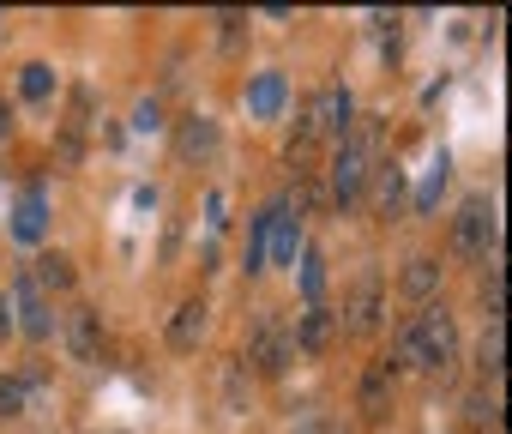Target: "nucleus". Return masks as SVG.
<instances>
[{
    "label": "nucleus",
    "mask_w": 512,
    "mask_h": 434,
    "mask_svg": "<svg viewBox=\"0 0 512 434\" xmlns=\"http://www.w3.org/2000/svg\"><path fill=\"white\" fill-rule=\"evenodd\" d=\"M452 350H458L452 314H446V308H422V314L398 332V362H392V368H446Z\"/></svg>",
    "instance_id": "f257e3e1"
},
{
    "label": "nucleus",
    "mask_w": 512,
    "mask_h": 434,
    "mask_svg": "<svg viewBox=\"0 0 512 434\" xmlns=\"http://www.w3.org/2000/svg\"><path fill=\"white\" fill-rule=\"evenodd\" d=\"M344 121H350V97L344 91H320L302 115H296V139H290V157H308V145L320 139V133H344Z\"/></svg>",
    "instance_id": "f03ea898"
},
{
    "label": "nucleus",
    "mask_w": 512,
    "mask_h": 434,
    "mask_svg": "<svg viewBox=\"0 0 512 434\" xmlns=\"http://www.w3.org/2000/svg\"><path fill=\"white\" fill-rule=\"evenodd\" d=\"M368 133H350L344 145H338V157H332V199L338 205H356L362 199V187H368Z\"/></svg>",
    "instance_id": "7ed1b4c3"
},
{
    "label": "nucleus",
    "mask_w": 512,
    "mask_h": 434,
    "mask_svg": "<svg viewBox=\"0 0 512 434\" xmlns=\"http://www.w3.org/2000/svg\"><path fill=\"white\" fill-rule=\"evenodd\" d=\"M247 362H253V374H284V368L296 362L290 332H284L278 320H260V326H253V338H247Z\"/></svg>",
    "instance_id": "20e7f679"
},
{
    "label": "nucleus",
    "mask_w": 512,
    "mask_h": 434,
    "mask_svg": "<svg viewBox=\"0 0 512 434\" xmlns=\"http://www.w3.org/2000/svg\"><path fill=\"white\" fill-rule=\"evenodd\" d=\"M452 242H458V254H470V260H482V254L494 248V211H488V199H470V205L458 211Z\"/></svg>",
    "instance_id": "39448f33"
},
{
    "label": "nucleus",
    "mask_w": 512,
    "mask_h": 434,
    "mask_svg": "<svg viewBox=\"0 0 512 434\" xmlns=\"http://www.w3.org/2000/svg\"><path fill=\"white\" fill-rule=\"evenodd\" d=\"M67 350H73V362H97L103 356V314L97 308H73L67 314Z\"/></svg>",
    "instance_id": "423d86ee"
},
{
    "label": "nucleus",
    "mask_w": 512,
    "mask_h": 434,
    "mask_svg": "<svg viewBox=\"0 0 512 434\" xmlns=\"http://www.w3.org/2000/svg\"><path fill=\"white\" fill-rule=\"evenodd\" d=\"M7 308H19V326H25V338H49V326H55V320H49V302H43V290L31 284V272L13 284V302H7Z\"/></svg>",
    "instance_id": "0eeeda50"
},
{
    "label": "nucleus",
    "mask_w": 512,
    "mask_h": 434,
    "mask_svg": "<svg viewBox=\"0 0 512 434\" xmlns=\"http://www.w3.org/2000/svg\"><path fill=\"white\" fill-rule=\"evenodd\" d=\"M392 386H398V368L392 362H374L368 374H362V392H356V404H362V416H386L392 410Z\"/></svg>",
    "instance_id": "6e6552de"
},
{
    "label": "nucleus",
    "mask_w": 512,
    "mask_h": 434,
    "mask_svg": "<svg viewBox=\"0 0 512 434\" xmlns=\"http://www.w3.org/2000/svg\"><path fill=\"white\" fill-rule=\"evenodd\" d=\"M175 145H181V157H187V163L217 157V121H211V115H187V121L175 127Z\"/></svg>",
    "instance_id": "1a4fd4ad"
},
{
    "label": "nucleus",
    "mask_w": 512,
    "mask_h": 434,
    "mask_svg": "<svg viewBox=\"0 0 512 434\" xmlns=\"http://www.w3.org/2000/svg\"><path fill=\"white\" fill-rule=\"evenodd\" d=\"M284 103H290V85H284V73H260V79L247 85V115L272 121V115H284Z\"/></svg>",
    "instance_id": "9d476101"
},
{
    "label": "nucleus",
    "mask_w": 512,
    "mask_h": 434,
    "mask_svg": "<svg viewBox=\"0 0 512 434\" xmlns=\"http://www.w3.org/2000/svg\"><path fill=\"white\" fill-rule=\"evenodd\" d=\"M205 314H211V308H205L199 296H187V302L175 308V320H169V344H175V350H193V344L205 338Z\"/></svg>",
    "instance_id": "9b49d317"
},
{
    "label": "nucleus",
    "mask_w": 512,
    "mask_h": 434,
    "mask_svg": "<svg viewBox=\"0 0 512 434\" xmlns=\"http://www.w3.org/2000/svg\"><path fill=\"white\" fill-rule=\"evenodd\" d=\"M290 344H296L302 356H320V350L332 344V314H326V308H308V314L296 320V332H290Z\"/></svg>",
    "instance_id": "f8f14e48"
},
{
    "label": "nucleus",
    "mask_w": 512,
    "mask_h": 434,
    "mask_svg": "<svg viewBox=\"0 0 512 434\" xmlns=\"http://www.w3.org/2000/svg\"><path fill=\"white\" fill-rule=\"evenodd\" d=\"M344 314H350V332H374L380 326V278H362Z\"/></svg>",
    "instance_id": "ddd939ff"
},
{
    "label": "nucleus",
    "mask_w": 512,
    "mask_h": 434,
    "mask_svg": "<svg viewBox=\"0 0 512 434\" xmlns=\"http://www.w3.org/2000/svg\"><path fill=\"white\" fill-rule=\"evenodd\" d=\"M43 230H49V205H43V193H25L19 217H13V236L19 242H43Z\"/></svg>",
    "instance_id": "4468645a"
},
{
    "label": "nucleus",
    "mask_w": 512,
    "mask_h": 434,
    "mask_svg": "<svg viewBox=\"0 0 512 434\" xmlns=\"http://www.w3.org/2000/svg\"><path fill=\"white\" fill-rule=\"evenodd\" d=\"M398 290H404L410 302H428V296L440 290V260H410L404 278H398Z\"/></svg>",
    "instance_id": "2eb2a0df"
},
{
    "label": "nucleus",
    "mask_w": 512,
    "mask_h": 434,
    "mask_svg": "<svg viewBox=\"0 0 512 434\" xmlns=\"http://www.w3.org/2000/svg\"><path fill=\"white\" fill-rule=\"evenodd\" d=\"M31 284H37V290H55V296H61V290H73V260H67V254H37Z\"/></svg>",
    "instance_id": "dca6fc26"
},
{
    "label": "nucleus",
    "mask_w": 512,
    "mask_h": 434,
    "mask_svg": "<svg viewBox=\"0 0 512 434\" xmlns=\"http://www.w3.org/2000/svg\"><path fill=\"white\" fill-rule=\"evenodd\" d=\"M19 97H25V103H43V97H55V67H49V61H31V67L19 73Z\"/></svg>",
    "instance_id": "f3484780"
},
{
    "label": "nucleus",
    "mask_w": 512,
    "mask_h": 434,
    "mask_svg": "<svg viewBox=\"0 0 512 434\" xmlns=\"http://www.w3.org/2000/svg\"><path fill=\"white\" fill-rule=\"evenodd\" d=\"M31 398V380L25 374H0V416H19Z\"/></svg>",
    "instance_id": "a211bd4d"
},
{
    "label": "nucleus",
    "mask_w": 512,
    "mask_h": 434,
    "mask_svg": "<svg viewBox=\"0 0 512 434\" xmlns=\"http://www.w3.org/2000/svg\"><path fill=\"white\" fill-rule=\"evenodd\" d=\"M302 290H308V308H326V260L320 254L302 260Z\"/></svg>",
    "instance_id": "6ab92c4d"
},
{
    "label": "nucleus",
    "mask_w": 512,
    "mask_h": 434,
    "mask_svg": "<svg viewBox=\"0 0 512 434\" xmlns=\"http://www.w3.org/2000/svg\"><path fill=\"white\" fill-rule=\"evenodd\" d=\"M133 127H139V133H157V127H163V103H157V97H145V103L133 109Z\"/></svg>",
    "instance_id": "aec40b11"
},
{
    "label": "nucleus",
    "mask_w": 512,
    "mask_h": 434,
    "mask_svg": "<svg viewBox=\"0 0 512 434\" xmlns=\"http://www.w3.org/2000/svg\"><path fill=\"white\" fill-rule=\"evenodd\" d=\"M500 326H488V338H482V374H500Z\"/></svg>",
    "instance_id": "412c9836"
},
{
    "label": "nucleus",
    "mask_w": 512,
    "mask_h": 434,
    "mask_svg": "<svg viewBox=\"0 0 512 434\" xmlns=\"http://www.w3.org/2000/svg\"><path fill=\"white\" fill-rule=\"evenodd\" d=\"M398 193H404V175H398V169H380V205H386V211H392Z\"/></svg>",
    "instance_id": "4be33fe9"
},
{
    "label": "nucleus",
    "mask_w": 512,
    "mask_h": 434,
    "mask_svg": "<svg viewBox=\"0 0 512 434\" xmlns=\"http://www.w3.org/2000/svg\"><path fill=\"white\" fill-rule=\"evenodd\" d=\"M440 181H446V163H440V169H434V175H428V181H422V193H416V205H422V211H428V205H434V193H440Z\"/></svg>",
    "instance_id": "5701e85b"
},
{
    "label": "nucleus",
    "mask_w": 512,
    "mask_h": 434,
    "mask_svg": "<svg viewBox=\"0 0 512 434\" xmlns=\"http://www.w3.org/2000/svg\"><path fill=\"white\" fill-rule=\"evenodd\" d=\"M482 296H488V314H500V308H506V290H500V272H488V284H482Z\"/></svg>",
    "instance_id": "b1692460"
},
{
    "label": "nucleus",
    "mask_w": 512,
    "mask_h": 434,
    "mask_svg": "<svg viewBox=\"0 0 512 434\" xmlns=\"http://www.w3.org/2000/svg\"><path fill=\"white\" fill-rule=\"evenodd\" d=\"M7 133H13V109H7V103H0V139H7Z\"/></svg>",
    "instance_id": "393cba45"
},
{
    "label": "nucleus",
    "mask_w": 512,
    "mask_h": 434,
    "mask_svg": "<svg viewBox=\"0 0 512 434\" xmlns=\"http://www.w3.org/2000/svg\"><path fill=\"white\" fill-rule=\"evenodd\" d=\"M314 434H344V428H332V422H320V428H314Z\"/></svg>",
    "instance_id": "a878e982"
}]
</instances>
